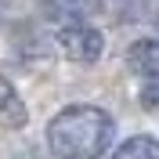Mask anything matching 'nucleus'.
<instances>
[{"label": "nucleus", "mask_w": 159, "mask_h": 159, "mask_svg": "<svg viewBox=\"0 0 159 159\" xmlns=\"http://www.w3.org/2000/svg\"><path fill=\"white\" fill-rule=\"evenodd\" d=\"M112 116L98 105H69L47 123V148L58 159H101L112 145Z\"/></svg>", "instance_id": "1"}, {"label": "nucleus", "mask_w": 159, "mask_h": 159, "mask_svg": "<svg viewBox=\"0 0 159 159\" xmlns=\"http://www.w3.org/2000/svg\"><path fill=\"white\" fill-rule=\"evenodd\" d=\"M58 47H61V54H65V58L90 65V61L101 58L105 40H101L98 29H90V25H83V22H72V25L58 29Z\"/></svg>", "instance_id": "2"}, {"label": "nucleus", "mask_w": 159, "mask_h": 159, "mask_svg": "<svg viewBox=\"0 0 159 159\" xmlns=\"http://www.w3.org/2000/svg\"><path fill=\"white\" fill-rule=\"evenodd\" d=\"M127 61L130 69L141 72V76H159V40H138L134 47L127 51Z\"/></svg>", "instance_id": "3"}, {"label": "nucleus", "mask_w": 159, "mask_h": 159, "mask_svg": "<svg viewBox=\"0 0 159 159\" xmlns=\"http://www.w3.org/2000/svg\"><path fill=\"white\" fill-rule=\"evenodd\" d=\"M22 123H25V105L7 80H0V127H22Z\"/></svg>", "instance_id": "4"}, {"label": "nucleus", "mask_w": 159, "mask_h": 159, "mask_svg": "<svg viewBox=\"0 0 159 159\" xmlns=\"http://www.w3.org/2000/svg\"><path fill=\"white\" fill-rule=\"evenodd\" d=\"M112 159H159V141L152 134H138V138H127L112 152Z\"/></svg>", "instance_id": "5"}, {"label": "nucleus", "mask_w": 159, "mask_h": 159, "mask_svg": "<svg viewBox=\"0 0 159 159\" xmlns=\"http://www.w3.org/2000/svg\"><path fill=\"white\" fill-rule=\"evenodd\" d=\"M141 105L148 112H159V76H152L145 87H141Z\"/></svg>", "instance_id": "6"}, {"label": "nucleus", "mask_w": 159, "mask_h": 159, "mask_svg": "<svg viewBox=\"0 0 159 159\" xmlns=\"http://www.w3.org/2000/svg\"><path fill=\"white\" fill-rule=\"evenodd\" d=\"M4 7H7V4H4V0H0V18H4Z\"/></svg>", "instance_id": "7"}]
</instances>
